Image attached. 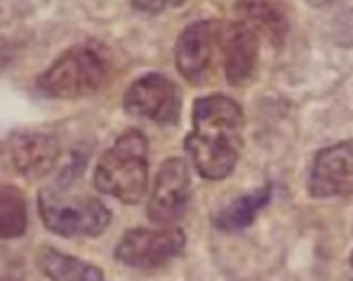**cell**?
<instances>
[{
    "instance_id": "1",
    "label": "cell",
    "mask_w": 353,
    "mask_h": 281,
    "mask_svg": "<svg viewBox=\"0 0 353 281\" xmlns=\"http://www.w3.org/2000/svg\"><path fill=\"white\" fill-rule=\"evenodd\" d=\"M243 109L232 98L208 95L196 99L185 149L203 178L218 180L233 171L243 146Z\"/></svg>"
},
{
    "instance_id": "2",
    "label": "cell",
    "mask_w": 353,
    "mask_h": 281,
    "mask_svg": "<svg viewBox=\"0 0 353 281\" xmlns=\"http://www.w3.org/2000/svg\"><path fill=\"white\" fill-rule=\"evenodd\" d=\"M112 62L98 43H81L63 51L37 77L39 90L57 99H76L95 94L109 80Z\"/></svg>"
},
{
    "instance_id": "3",
    "label": "cell",
    "mask_w": 353,
    "mask_h": 281,
    "mask_svg": "<svg viewBox=\"0 0 353 281\" xmlns=\"http://www.w3.org/2000/svg\"><path fill=\"white\" fill-rule=\"evenodd\" d=\"M148 140L138 129H128L99 158L97 189L125 204H137L148 189Z\"/></svg>"
},
{
    "instance_id": "4",
    "label": "cell",
    "mask_w": 353,
    "mask_h": 281,
    "mask_svg": "<svg viewBox=\"0 0 353 281\" xmlns=\"http://www.w3.org/2000/svg\"><path fill=\"white\" fill-rule=\"evenodd\" d=\"M39 215L48 230L62 237H97L112 220L109 208L87 194H65L46 187L37 198Z\"/></svg>"
},
{
    "instance_id": "5",
    "label": "cell",
    "mask_w": 353,
    "mask_h": 281,
    "mask_svg": "<svg viewBox=\"0 0 353 281\" xmlns=\"http://www.w3.org/2000/svg\"><path fill=\"white\" fill-rule=\"evenodd\" d=\"M186 237L181 229H130L119 240L114 258L128 267L152 270L170 263L185 248Z\"/></svg>"
},
{
    "instance_id": "6",
    "label": "cell",
    "mask_w": 353,
    "mask_h": 281,
    "mask_svg": "<svg viewBox=\"0 0 353 281\" xmlns=\"http://www.w3.org/2000/svg\"><path fill=\"white\" fill-rule=\"evenodd\" d=\"M123 107L130 116L160 125H171L179 121L182 95L170 77L161 73H148L127 88Z\"/></svg>"
},
{
    "instance_id": "7",
    "label": "cell",
    "mask_w": 353,
    "mask_h": 281,
    "mask_svg": "<svg viewBox=\"0 0 353 281\" xmlns=\"http://www.w3.org/2000/svg\"><path fill=\"white\" fill-rule=\"evenodd\" d=\"M223 26V21H197L185 28L178 37L175 65L190 83H203L214 69L216 55H222Z\"/></svg>"
},
{
    "instance_id": "8",
    "label": "cell",
    "mask_w": 353,
    "mask_h": 281,
    "mask_svg": "<svg viewBox=\"0 0 353 281\" xmlns=\"http://www.w3.org/2000/svg\"><path fill=\"white\" fill-rule=\"evenodd\" d=\"M190 190V178L185 160L167 158L154 180L148 202V216L156 223H172L185 214Z\"/></svg>"
},
{
    "instance_id": "9",
    "label": "cell",
    "mask_w": 353,
    "mask_h": 281,
    "mask_svg": "<svg viewBox=\"0 0 353 281\" xmlns=\"http://www.w3.org/2000/svg\"><path fill=\"white\" fill-rule=\"evenodd\" d=\"M309 193L316 198L353 194V142L321 149L309 175Z\"/></svg>"
},
{
    "instance_id": "10",
    "label": "cell",
    "mask_w": 353,
    "mask_h": 281,
    "mask_svg": "<svg viewBox=\"0 0 353 281\" xmlns=\"http://www.w3.org/2000/svg\"><path fill=\"white\" fill-rule=\"evenodd\" d=\"M221 58L229 84L243 85L250 81L259 58L256 30L244 21L225 22Z\"/></svg>"
},
{
    "instance_id": "11",
    "label": "cell",
    "mask_w": 353,
    "mask_h": 281,
    "mask_svg": "<svg viewBox=\"0 0 353 281\" xmlns=\"http://www.w3.org/2000/svg\"><path fill=\"white\" fill-rule=\"evenodd\" d=\"M61 153L55 136L23 131L14 135L10 142V157L14 168L26 179H40L51 172Z\"/></svg>"
},
{
    "instance_id": "12",
    "label": "cell",
    "mask_w": 353,
    "mask_h": 281,
    "mask_svg": "<svg viewBox=\"0 0 353 281\" xmlns=\"http://www.w3.org/2000/svg\"><path fill=\"white\" fill-rule=\"evenodd\" d=\"M239 14L274 45H281L288 32V19L279 0H237Z\"/></svg>"
},
{
    "instance_id": "13",
    "label": "cell",
    "mask_w": 353,
    "mask_h": 281,
    "mask_svg": "<svg viewBox=\"0 0 353 281\" xmlns=\"http://www.w3.org/2000/svg\"><path fill=\"white\" fill-rule=\"evenodd\" d=\"M37 264L50 281H105L98 266L51 247L40 249Z\"/></svg>"
},
{
    "instance_id": "14",
    "label": "cell",
    "mask_w": 353,
    "mask_h": 281,
    "mask_svg": "<svg viewBox=\"0 0 353 281\" xmlns=\"http://www.w3.org/2000/svg\"><path fill=\"white\" fill-rule=\"evenodd\" d=\"M272 198V185L266 183L255 190L245 193L225 208L212 215V225L223 231L241 230L248 227L259 214V211L269 204Z\"/></svg>"
},
{
    "instance_id": "15",
    "label": "cell",
    "mask_w": 353,
    "mask_h": 281,
    "mask_svg": "<svg viewBox=\"0 0 353 281\" xmlns=\"http://www.w3.org/2000/svg\"><path fill=\"white\" fill-rule=\"evenodd\" d=\"M26 202L21 190L14 185L0 189V234L3 238H17L26 230Z\"/></svg>"
},
{
    "instance_id": "16",
    "label": "cell",
    "mask_w": 353,
    "mask_h": 281,
    "mask_svg": "<svg viewBox=\"0 0 353 281\" xmlns=\"http://www.w3.org/2000/svg\"><path fill=\"white\" fill-rule=\"evenodd\" d=\"M186 0H132V6L143 12L157 14L170 7H178Z\"/></svg>"
},
{
    "instance_id": "17",
    "label": "cell",
    "mask_w": 353,
    "mask_h": 281,
    "mask_svg": "<svg viewBox=\"0 0 353 281\" xmlns=\"http://www.w3.org/2000/svg\"><path fill=\"white\" fill-rule=\"evenodd\" d=\"M350 266H352V270H353V253H352V258H350Z\"/></svg>"
}]
</instances>
